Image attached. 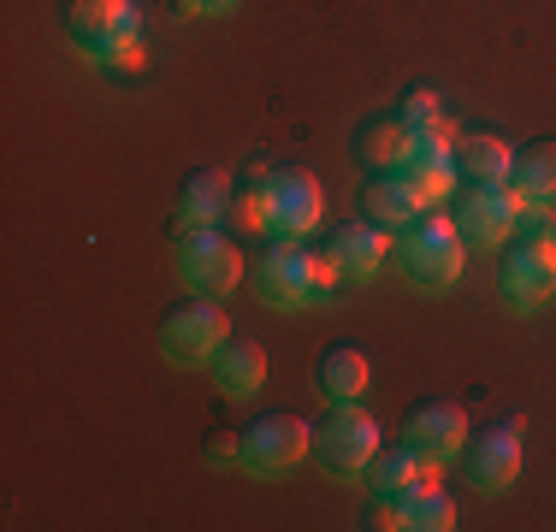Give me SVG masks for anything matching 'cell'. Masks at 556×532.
<instances>
[{"instance_id": "1", "label": "cell", "mask_w": 556, "mask_h": 532, "mask_svg": "<svg viewBox=\"0 0 556 532\" xmlns=\"http://www.w3.org/2000/svg\"><path fill=\"white\" fill-rule=\"evenodd\" d=\"M343 284V273L332 266V255H314L302 237H278V243H267V255L255 261V290L267 308H308V302L332 296V290Z\"/></svg>"}, {"instance_id": "2", "label": "cell", "mask_w": 556, "mask_h": 532, "mask_svg": "<svg viewBox=\"0 0 556 532\" xmlns=\"http://www.w3.org/2000/svg\"><path fill=\"white\" fill-rule=\"evenodd\" d=\"M396 261H403L408 284L420 290H450L462 278V225L444 219L439 207L415 213V219L403 225V237H396Z\"/></svg>"}, {"instance_id": "3", "label": "cell", "mask_w": 556, "mask_h": 532, "mask_svg": "<svg viewBox=\"0 0 556 532\" xmlns=\"http://www.w3.org/2000/svg\"><path fill=\"white\" fill-rule=\"evenodd\" d=\"M65 36L84 60L108 65L118 48L142 36V0H72L65 7Z\"/></svg>"}, {"instance_id": "4", "label": "cell", "mask_w": 556, "mask_h": 532, "mask_svg": "<svg viewBox=\"0 0 556 532\" xmlns=\"http://www.w3.org/2000/svg\"><path fill=\"white\" fill-rule=\"evenodd\" d=\"M178 273L195 296H231L243 284V249L225 225H195L178 237Z\"/></svg>"}, {"instance_id": "5", "label": "cell", "mask_w": 556, "mask_h": 532, "mask_svg": "<svg viewBox=\"0 0 556 532\" xmlns=\"http://www.w3.org/2000/svg\"><path fill=\"white\" fill-rule=\"evenodd\" d=\"M225 338H231V319H225L219 296H190L161 319V355L178 362V367L214 362V355L225 350Z\"/></svg>"}, {"instance_id": "6", "label": "cell", "mask_w": 556, "mask_h": 532, "mask_svg": "<svg viewBox=\"0 0 556 532\" xmlns=\"http://www.w3.org/2000/svg\"><path fill=\"white\" fill-rule=\"evenodd\" d=\"M556 296V231H521L503 261V302L515 314H533Z\"/></svg>"}, {"instance_id": "7", "label": "cell", "mask_w": 556, "mask_h": 532, "mask_svg": "<svg viewBox=\"0 0 556 532\" xmlns=\"http://www.w3.org/2000/svg\"><path fill=\"white\" fill-rule=\"evenodd\" d=\"M308 444H314V432L302 415H261L243 426V461L237 468L255 473V479H285L308 456Z\"/></svg>"}, {"instance_id": "8", "label": "cell", "mask_w": 556, "mask_h": 532, "mask_svg": "<svg viewBox=\"0 0 556 532\" xmlns=\"http://www.w3.org/2000/svg\"><path fill=\"white\" fill-rule=\"evenodd\" d=\"M521 438H527V420H521V415L485 426V432H468V444H462V461H468V485L485 491V497L509 491L515 479H521Z\"/></svg>"}, {"instance_id": "9", "label": "cell", "mask_w": 556, "mask_h": 532, "mask_svg": "<svg viewBox=\"0 0 556 532\" xmlns=\"http://www.w3.org/2000/svg\"><path fill=\"white\" fill-rule=\"evenodd\" d=\"M379 444H386V438H379V420L355 403H338L332 415L320 420V461L338 479H362L367 461L379 456Z\"/></svg>"}, {"instance_id": "10", "label": "cell", "mask_w": 556, "mask_h": 532, "mask_svg": "<svg viewBox=\"0 0 556 532\" xmlns=\"http://www.w3.org/2000/svg\"><path fill=\"white\" fill-rule=\"evenodd\" d=\"M521 213H527V195L515 190L509 178L503 183H473L468 195H462V237L480 249H497L509 243V237H521Z\"/></svg>"}, {"instance_id": "11", "label": "cell", "mask_w": 556, "mask_h": 532, "mask_svg": "<svg viewBox=\"0 0 556 532\" xmlns=\"http://www.w3.org/2000/svg\"><path fill=\"white\" fill-rule=\"evenodd\" d=\"M320 213H326V190H320L314 172L273 166V178H267V219H273L278 237H308L314 225H320Z\"/></svg>"}, {"instance_id": "12", "label": "cell", "mask_w": 556, "mask_h": 532, "mask_svg": "<svg viewBox=\"0 0 556 532\" xmlns=\"http://www.w3.org/2000/svg\"><path fill=\"white\" fill-rule=\"evenodd\" d=\"M326 255H332V266L343 273V284H367L391 255V225H379V219L338 225V231L326 237Z\"/></svg>"}, {"instance_id": "13", "label": "cell", "mask_w": 556, "mask_h": 532, "mask_svg": "<svg viewBox=\"0 0 556 532\" xmlns=\"http://www.w3.org/2000/svg\"><path fill=\"white\" fill-rule=\"evenodd\" d=\"M403 438L420 449V456L450 461V456H462V444H468V408L450 403V396H439V403H420V408H408Z\"/></svg>"}, {"instance_id": "14", "label": "cell", "mask_w": 556, "mask_h": 532, "mask_svg": "<svg viewBox=\"0 0 556 532\" xmlns=\"http://www.w3.org/2000/svg\"><path fill=\"white\" fill-rule=\"evenodd\" d=\"M439 473H444V461H432V456H420L415 444H396L386 449L379 444V456L367 461V485H374V497H408V491H420V485H439Z\"/></svg>"}, {"instance_id": "15", "label": "cell", "mask_w": 556, "mask_h": 532, "mask_svg": "<svg viewBox=\"0 0 556 532\" xmlns=\"http://www.w3.org/2000/svg\"><path fill=\"white\" fill-rule=\"evenodd\" d=\"M231 190H237V178L225 166L190 172L184 190H178V225H184V231H195V225H219L225 207H231Z\"/></svg>"}, {"instance_id": "16", "label": "cell", "mask_w": 556, "mask_h": 532, "mask_svg": "<svg viewBox=\"0 0 556 532\" xmlns=\"http://www.w3.org/2000/svg\"><path fill=\"white\" fill-rule=\"evenodd\" d=\"M367 384H374V362H367L355 343H332V350L314 362V391L332 396V403H362Z\"/></svg>"}, {"instance_id": "17", "label": "cell", "mask_w": 556, "mask_h": 532, "mask_svg": "<svg viewBox=\"0 0 556 532\" xmlns=\"http://www.w3.org/2000/svg\"><path fill=\"white\" fill-rule=\"evenodd\" d=\"M207 367H214L219 396L243 403V396H255V391H261V379H267V350H261L255 338H225V350H219Z\"/></svg>"}, {"instance_id": "18", "label": "cell", "mask_w": 556, "mask_h": 532, "mask_svg": "<svg viewBox=\"0 0 556 532\" xmlns=\"http://www.w3.org/2000/svg\"><path fill=\"white\" fill-rule=\"evenodd\" d=\"M456 172L473 183H503L515 172L509 137H497V130H468V137L456 142Z\"/></svg>"}, {"instance_id": "19", "label": "cell", "mask_w": 556, "mask_h": 532, "mask_svg": "<svg viewBox=\"0 0 556 532\" xmlns=\"http://www.w3.org/2000/svg\"><path fill=\"white\" fill-rule=\"evenodd\" d=\"M408 142H415V130L403 125V113H379L355 130V160H362L367 172H391L396 160L408 154Z\"/></svg>"}, {"instance_id": "20", "label": "cell", "mask_w": 556, "mask_h": 532, "mask_svg": "<svg viewBox=\"0 0 556 532\" xmlns=\"http://www.w3.org/2000/svg\"><path fill=\"white\" fill-rule=\"evenodd\" d=\"M362 202H367V219L391 225V231H403V225L420 213V202L408 195V183L396 178V172H367V183H362Z\"/></svg>"}, {"instance_id": "21", "label": "cell", "mask_w": 556, "mask_h": 532, "mask_svg": "<svg viewBox=\"0 0 556 532\" xmlns=\"http://www.w3.org/2000/svg\"><path fill=\"white\" fill-rule=\"evenodd\" d=\"M509 183L527 195V202H556V142H527L521 154H515V172Z\"/></svg>"}, {"instance_id": "22", "label": "cell", "mask_w": 556, "mask_h": 532, "mask_svg": "<svg viewBox=\"0 0 556 532\" xmlns=\"http://www.w3.org/2000/svg\"><path fill=\"white\" fill-rule=\"evenodd\" d=\"M396 113H403L408 130H427V125H439V118H444V101H439V89H432V84H415Z\"/></svg>"}, {"instance_id": "23", "label": "cell", "mask_w": 556, "mask_h": 532, "mask_svg": "<svg viewBox=\"0 0 556 532\" xmlns=\"http://www.w3.org/2000/svg\"><path fill=\"white\" fill-rule=\"evenodd\" d=\"M142 65H149V42L137 36V42H125V48H118L113 60H108V72H113V77H137Z\"/></svg>"}, {"instance_id": "24", "label": "cell", "mask_w": 556, "mask_h": 532, "mask_svg": "<svg viewBox=\"0 0 556 532\" xmlns=\"http://www.w3.org/2000/svg\"><path fill=\"white\" fill-rule=\"evenodd\" d=\"M231 461H243V438H231V432L207 438V468H231Z\"/></svg>"}, {"instance_id": "25", "label": "cell", "mask_w": 556, "mask_h": 532, "mask_svg": "<svg viewBox=\"0 0 556 532\" xmlns=\"http://www.w3.org/2000/svg\"><path fill=\"white\" fill-rule=\"evenodd\" d=\"M237 0H184V12H195V18H219V12H231Z\"/></svg>"}]
</instances>
